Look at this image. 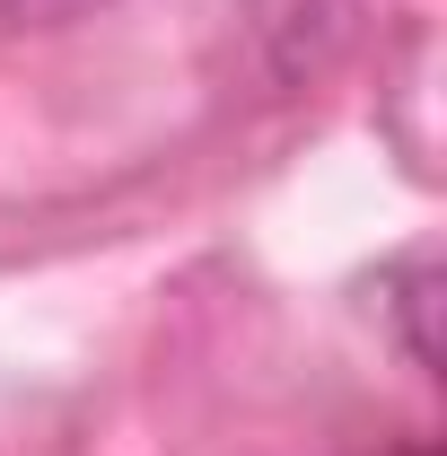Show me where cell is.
Instances as JSON below:
<instances>
[{"label":"cell","mask_w":447,"mask_h":456,"mask_svg":"<svg viewBox=\"0 0 447 456\" xmlns=\"http://www.w3.org/2000/svg\"><path fill=\"white\" fill-rule=\"evenodd\" d=\"M430 289H439L430 264H412V273H403V325H412V360H421V369L439 360V342H430Z\"/></svg>","instance_id":"cell-1"},{"label":"cell","mask_w":447,"mask_h":456,"mask_svg":"<svg viewBox=\"0 0 447 456\" xmlns=\"http://www.w3.org/2000/svg\"><path fill=\"white\" fill-rule=\"evenodd\" d=\"M97 0H0V18L9 27H70V18H88Z\"/></svg>","instance_id":"cell-2"}]
</instances>
